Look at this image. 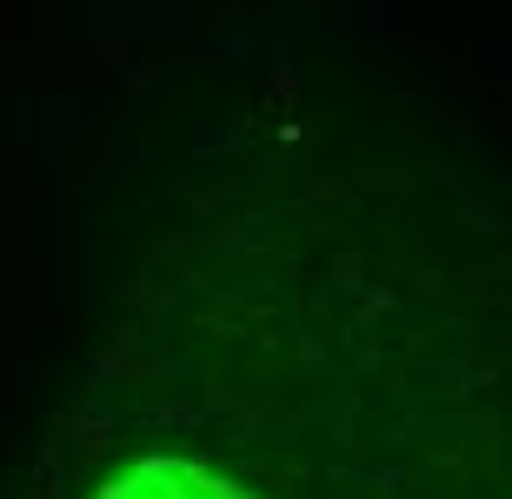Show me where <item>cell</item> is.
Returning <instances> with one entry per match:
<instances>
[{
    "label": "cell",
    "instance_id": "6da1fadb",
    "mask_svg": "<svg viewBox=\"0 0 512 499\" xmlns=\"http://www.w3.org/2000/svg\"><path fill=\"white\" fill-rule=\"evenodd\" d=\"M94 499H253V493L193 460H140L127 473H114Z\"/></svg>",
    "mask_w": 512,
    "mask_h": 499
}]
</instances>
